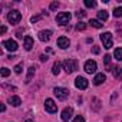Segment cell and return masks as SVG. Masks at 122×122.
<instances>
[{
	"instance_id": "34",
	"label": "cell",
	"mask_w": 122,
	"mask_h": 122,
	"mask_svg": "<svg viewBox=\"0 0 122 122\" xmlns=\"http://www.w3.org/2000/svg\"><path fill=\"white\" fill-rule=\"evenodd\" d=\"M26 122H33V121H32V119H27V121H26Z\"/></svg>"
},
{
	"instance_id": "17",
	"label": "cell",
	"mask_w": 122,
	"mask_h": 122,
	"mask_svg": "<svg viewBox=\"0 0 122 122\" xmlns=\"http://www.w3.org/2000/svg\"><path fill=\"white\" fill-rule=\"evenodd\" d=\"M60 66H62V65H60V62H57V60H56V62L53 63V66H52V73L53 75H59L60 73Z\"/></svg>"
},
{
	"instance_id": "10",
	"label": "cell",
	"mask_w": 122,
	"mask_h": 122,
	"mask_svg": "<svg viewBox=\"0 0 122 122\" xmlns=\"http://www.w3.org/2000/svg\"><path fill=\"white\" fill-rule=\"evenodd\" d=\"M72 113H73V109L69 106V108H65L63 111H62V115H60V118H62V121H69L71 118H72Z\"/></svg>"
},
{
	"instance_id": "25",
	"label": "cell",
	"mask_w": 122,
	"mask_h": 122,
	"mask_svg": "<svg viewBox=\"0 0 122 122\" xmlns=\"http://www.w3.org/2000/svg\"><path fill=\"white\" fill-rule=\"evenodd\" d=\"M85 27H86V25L82 23V22H79V23L76 25V30H85Z\"/></svg>"
},
{
	"instance_id": "8",
	"label": "cell",
	"mask_w": 122,
	"mask_h": 122,
	"mask_svg": "<svg viewBox=\"0 0 122 122\" xmlns=\"http://www.w3.org/2000/svg\"><path fill=\"white\" fill-rule=\"evenodd\" d=\"M88 85H89V82H88L83 76H78V78L75 79V86H76L78 89H86Z\"/></svg>"
},
{
	"instance_id": "30",
	"label": "cell",
	"mask_w": 122,
	"mask_h": 122,
	"mask_svg": "<svg viewBox=\"0 0 122 122\" xmlns=\"http://www.w3.org/2000/svg\"><path fill=\"white\" fill-rule=\"evenodd\" d=\"M92 52H93L95 55H98V53H99L101 50H99V47H98V46H93V47H92Z\"/></svg>"
},
{
	"instance_id": "23",
	"label": "cell",
	"mask_w": 122,
	"mask_h": 122,
	"mask_svg": "<svg viewBox=\"0 0 122 122\" xmlns=\"http://www.w3.org/2000/svg\"><path fill=\"white\" fill-rule=\"evenodd\" d=\"M9 75H10V71H9L7 68H2V76H3V78H7Z\"/></svg>"
},
{
	"instance_id": "33",
	"label": "cell",
	"mask_w": 122,
	"mask_h": 122,
	"mask_svg": "<svg viewBox=\"0 0 122 122\" xmlns=\"http://www.w3.org/2000/svg\"><path fill=\"white\" fill-rule=\"evenodd\" d=\"M6 30H7L6 26H2V29H0V32H2V33H6Z\"/></svg>"
},
{
	"instance_id": "12",
	"label": "cell",
	"mask_w": 122,
	"mask_h": 122,
	"mask_svg": "<svg viewBox=\"0 0 122 122\" xmlns=\"http://www.w3.org/2000/svg\"><path fill=\"white\" fill-rule=\"evenodd\" d=\"M57 46H59L60 49H66V47H69V39L65 37V36L59 37V39H57Z\"/></svg>"
},
{
	"instance_id": "22",
	"label": "cell",
	"mask_w": 122,
	"mask_h": 122,
	"mask_svg": "<svg viewBox=\"0 0 122 122\" xmlns=\"http://www.w3.org/2000/svg\"><path fill=\"white\" fill-rule=\"evenodd\" d=\"M113 16H115V17H121V16H122V7H116V9L113 10Z\"/></svg>"
},
{
	"instance_id": "27",
	"label": "cell",
	"mask_w": 122,
	"mask_h": 122,
	"mask_svg": "<svg viewBox=\"0 0 122 122\" xmlns=\"http://www.w3.org/2000/svg\"><path fill=\"white\" fill-rule=\"evenodd\" d=\"M76 16H78L79 19H82V17H85V16H86V12H83V10H79V12H76Z\"/></svg>"
},
{
	"instance_id": "2",
	"label": "cell",
	"mask_w": 122,
	"mask_h": 122,
	"mask_svg": "<svg viewBox=\"0 0 122 122\" xmlns=\"http://www.w3.org/2000/svg\"><path fill=\"white\" fill-rule=\"evenodd\" d=\"M63 69L68 72V73H72L78 69V62L75 59H66L63 62Z\"/></svg>"
},
{
	"instance_id": "21",
	"label": "cell",
	"mask_w": 122,
	"mask_h": 122,
	"mask_svg": "<svg viewBox=\"0 0 122 122\" xmlns=\"http://www.w3.org/2000/svg\"><path fill=\"white\" fill-rule=\"evenodd\" d=\"M85 6L86 7H95L96 2H95V0H85Z\"/></svg>"
},
{
	"instance_id": "6",
	"label": "cell",
	"mask_w": 122,
	"mask_h": 122,
	"mask_svg": "<svg viewBox=\"0 0 122 122\" xmlns=\"http://www.w3.org/2000/svg\"><path fill=\"white\" fill-rule=\"evenodd\" d=\"M20 19H22V13L20 12H17V10H12L9 15H7V20L10 22V23H19L20 22Z\"/></svg>"
},
{
	"instance_id": "18",
	"label": "cell",
	"mask_w": 122,
	"mask_h": 122,
	"mask_svg": "<svg viewBox=\"0 0 122 122\" xmlns=\"http://www.w3.org/2000/svg\"><path fill=\"white\" fill-rule=\"evenodd\" d=\"M89 25H91L92 27H95V29H101V27L103 26V23H101V22L96 20V19H92V20L89 22Z\"/></svg>"
},
{
	"instance_id": "4",
	"label": "cell",
	"mask_w": 122,
	"mask_h": 122,
	"mask_svg": "<svg viewBox=\"0 0 122 122\" xmlns=\"http://www.w3.org/2000/svg\"><path fill=\"white\" fill-rule=\"evenodd\" d=\"M53 93H55V96H56L59 101H65V99L69 96V91H68L66 88H55Z\"/></svg>"
},
{
	"instance_id": "26",
	"label": "cell",
	"mask_w": 122,
	"mask_h": 122,
	"mask_svg": "<svg viewBox=\"0 0 122 122\" xmlns=\"http://www.w3.org/2000/svg\"><path fill=\"white\" fill-rule=\"evenodd\" d=\"M22 68H23V63L16 65V66H15V72H16V73H20V72H22Z\"/></svg>"
},
{
	"instance_id": "1",
	"label": "cell",
	"mask_w": 122,
	"mask_h": 122,
	"mask_svg": "<svg viewBox=\"0 0 122 122\" xmlns=\"http://www.w3.org/2000/svg\"><path fill=\"white\" fill-rule=\"evenodd\" d=\"M71 19H72L71 12H62V13H59V15L56 16V23H57V25H60V26H63V25L69 23V20H71Z\"/></svg>"
},
{
	"instance_id": "20",
	"label": "cell",
	"mask_w": 122,
	"mask_h": 122,
	"mask_svg": "<svg viewBox=\"0 0 122 122\" xmlns=\"http://www.w3.org/2000/svg\"><path fill=\"white\" fill-rule=\"evenodd\" d=\"M98 17H99V20H108V12L106 10H101V12H98Z\"/></svg>"
},
{
	"instance_id": "16",
	"label": "cell",
	"mask_w": 122,
	"mask_h": 122,
	"mask_svg": "<svg viewBox=\"0 0 122 122\" xmlns=\"http://www.w3.org/2000/svg\"><path fill=\"white\" fill-rule=\"evenodd\" d=\"M35 72H36V68L35 66H30L29 68V71H27V76H26V83H29L30 81H32V78H33V75H35Z\"/></svg>"
},
{
	"instance_id": "32",
	"label": "cell",
	"mask_w": 122,
	"mask_h": 122,
	"mask_svg": "<svg viewBox=\"0 0 122 122\" xmlns=\"http://www.w3.org/2000/svg\"><path fill=\"white\" fill-rule=\"evenodd\" d=\"M40 60H42V62H46V60H47V56H46V55H42V56H40Z\"/></svg>"
},
{
	"instance_id": "13",
	"label": "cell",
	"mask_w": 122,
	"mask_h": 122,
	"mask_svg": "<svg viewBox=\"0 0 122 122\" xmlns=\"http://www.w3.org/2000/svg\"><path fill=\"white\" fill-rule=\"evenodd\" d=\"M23 46H25L26 50H30V49L33 47V39H32L30 36H26V37H25V42H23Z\"/></svg>"
},
{
	"instance_id": "7",
	"label": "cell",
	"mask_w": 122,
	"mask_h": 122,
	"mask_svg": "<svg viewBox=\"0 0 122 122\" xmlns=\"http://www.w3.org/2000/svg\"><path fill=\"white\" fill-rule=\"evenodd\" d=\"M98 69V65L95 60H86V63H85V72L86 73H95Z\"/></svg>"
},
{
	"instance_id": "29",
	"label": "cell",
	"mask_w": 122,
	"mask_h": 122,
	"mask_svg": "<svg viewBox=\"0 0 122 122\" xmlns=\"http://www.w3.org/2000/svg\"><path fill=\"white\" fill-rule=\"evenodd\" d=\"M59 7V3L57 2H53L52 5H50V10H55V9H57Z\"/></svg>"
},
{
	"instance_id": "14",
	"label": "cell",
	"mask_w": 122,
	"mask_h": 122,
	"mask_svg": "<svg viewBox=\"0 0 122 122\" xmlns=\"http://www.w3.org/2000/svg\"><path fill=\"white\" fill-rule=\"evenodd\" d=\"M106 81V76L103 75V73H98L95 78H93V83L95 85H101V83H103Z\"/></svg>"
},
{
	"instance_id": "3",
	"label": "cell",
	"mask_w": 122,
	"mask_h": 122,
	"mask_svg": "<svg viewBox=\"0 0 122 122\" xmlns=\"http://www.w3.org/2000/svg\"><path fill=\"white\" fill-rule=\"evenodd\" d=\"M101 40H102L105 49H111V47H112V33H111V32L102 33V35H101Z\"/></svg>"
},
{
	"instance_id": "15",
	"label": "cell",
	"mask_w": 122,
	"mask_h": 122,
	"mask_svg": "<svg viewBox=\"0 0 122 122\" xmlns=\"http://www.w3.org/2000/svg\"><path fill=\"white\" fill-rule=\"evenodd\" d=\"M9 103H10L12 106H19V105L22 103V99H20L19 96H10V98H9Z\"/></svg>"
},
{
	"instance_id": "28",
	"label": "cell",
	"mask_w": 122,
	"mask_h": 122,
	"mask_svg": "<svg viewBox=\"0 0 122 122\" xmlns=\"http://www.w3.org/2000/svg\"><path fill=\"white\" fill-rule=\"evenodd\" d=\"M73 122H85V118H83L82 115H78V116L73 119Z\"/></svg>"
},
{
	"instance_id": "31",
	"label": "cell",
	"mask_w": 122,
	"mask_h": 122,
	"mask_svg": "<svg viewBox=\"0 0 122 122\" xmlns=\"http://www.w3.org/2000/svg\"><path fill=\"white\" fill-rule=\"evenodd\" d=\"M39 19H40V16H33V17L30 19V22H32V23H35V22H37Z\"/></svg>"
},
{
	"instance_id": "19",
	"label": "cell",
	"mask_w": 122,
	"mask_h": 122,
	"mask_svg": "<svg viewBox=\"0 0 122 122\" xmlns=\"http://www.w3.org/2000/svg\"><path fill=\"white\" fill-rule=\"evenodd\" d=\"M113 56L116 60H122V47H116L113 52Z\"/></svg>"
},
{
	"instance_id": "9",
	"label": "cell",
	"mask_w": 122,
	"mask_h": 122,
	"mask_svg": "<svg viewBox=\"0 0 122 122\" xmlns=\"http://www.w3.org/2000/svg\"><path fill=\"white\" fill-rule=\"evenodd\" d=\"M3 46H5V49H7V50H10V52H16L17 50V43H16V40H5L3 42Z\"/></svg>"
},
{
	"instance_id": "11",
	"label": "cell",
	"mask_w": 122,
	"mask_h": 122,
	"mask_svg": "<svg viewBox=\"0 0 122 122\" xmlns=\"http://www.w3.org/2000/svg\"><path fill=\"white\" fill-rule=\"evenodd\" d=\"M37 36H39V40H42V42H49V39H50V36H52V32H50V30H40Z\"/></svg>"
},
{
	"instance_id": "24",
	"label": "cell",
	"mask_w": 122,
	"mask_h": 122,
	"mask_svg": "<svg viewBox=\"0 0 122 122\" xmlns=\"http://www.w3.org/2000/svg\"><path fill=\"white\" fill-rule=\"evenodd\" d=\"M103 63L109 68V63H111V56H109V55H105V56H103Z\"/></svg>"
},
{
	"instance_id": "5",
	"label": "cell",
	"mask_w": 122,
	"mask_h": 122,
	"mask_svg": "<svg viewBox=\"0 0 122 122\" xmlns=\"http://www.w3.org/2000/svg\"><path fill=\"white\" fill-rule=\"evenodd\" d=\"M45 109H46L49 113H56V112H57V106H56L55 101L50 99V98H47V99L45 101Z\"/></svg>"
}]
</instances>
